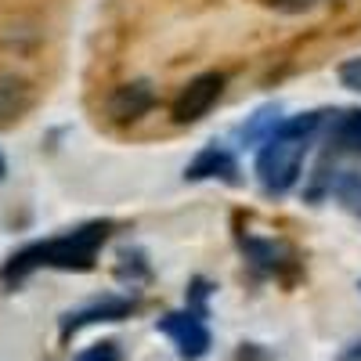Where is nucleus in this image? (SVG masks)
I'll return each mask as SVG.
<instances>
[{"label": "nucleus", "mask_w": 361, "mask_h": 361, "mask_svg": "<svg viewBox=\"0 0 361 361\" xmlns=\"http://www.w3.org/2000/svg\"><path fill=\"white\" fill-rule=\"evenodd\" d=\"M318 130H322V112H304V116L282 119L271 130V137L260 141L257 180L264 185L267 195H286L296 188L300 170H304V156H307Z\"/></svg>", "instance_id": "f03ea898"}, {"label": "nucleus", "mask_w": 361, "mask_h": 361, "mask_svg": "<svg viewBox=\"0 0 361 361\" xmlns=\"http://www.w3.org/2000/svg\"><path fill=\"white\" fill-rule=\"evenodd\" d=\"M322 130L333 152L361 156V109H340V112H322Z\"/></svg>", "instance_id": "6e6552de"}, {"label": "nucleus", "mask_w": 361, "mask_h": 361, "mask_svg": "<svg viewBox=\"0 0 361 361\" xmlns=\"http://www.w3.org/2000/svg\"><path fill=\"white\" fill-rule=\"evenodd\" d=\"M73 361H123V347H119L116 340H98V343L83 347Z\"/></svg>", "instance_id": "4468645a"}, {"label": "nucleus", "mask_w": 361, "mask_h": 361, "mask_svg": "<svg viewBox=\"0 0 361 361\" xmlns=\"http://www.w3.org/2000/svg\"><path fill=\"white\" fill-rule=\"evenodd\" d=\"M0 177H4V156H0Z\"/></svg>", "instance_id": "a211bd4d"}, {"label": "nucleus", "mask_w": 361, "mask_h": 361, "mask_svg": "<svg viewBox=\"0 0 361 361\" xmlns=\"http://www.w3.org/2000/svg\"><path fill=\"white\" fill-rule=\"evenodd\" d=\"M141 307V300L137 296H119V293H109L102 300H94V304H83L69 314H62V340L76 336L80 329L87 325H102V322H123L130 314H137Z\"/></svg>", "instance_id": "20e7f679"}, {"label": "nucleus", "mask_w": 361, "mask_h": 361, "mask_svg": "<svg viewBox=\"0 0 361 361\" xmlns=\"http://www.w3.org/2000/svg\"><path fill=\"white\" fill-rule=\"evenodd\" d=\"M357 289H361V282H357Z\"/></svg>", "instance_id": "6ab92c4d"}, {"label": "nucleus", "mask_w": 361, "mask_h": 361, "mask_svg": "<svg viewBox=\"0 0 361 361\" xmlns=\"http://www.w3.org/2000/svg\"><path fill=\"white\" fill-rule=\"evenodd\" d=\"M235 361H271V350H264L260 343H243L235 350Z\"/></svg>", "instance_id": "dca6fc26"}, {"label": "nucleus", "mask_w": 361, "mask_h": 361, "mask_svg": "<svg viewBox=\"0 0 361 361\" xmlns=\"http://www.w3.org/2000/svg\"><path fill=\"white\" fill-rule=\"evenodd\" d=\"M29 105H33L29 83L18 80V76H0V123H11V119H18Z\"/></svg>", "instance_id": "9b49d317"}, {"label": "nucleus", "mask_w": 361, "mask_h": 361, "mask_svg": "<svg viewBox=\"0 0 361 361\" xmlns=\"http://www.w3.org/2000/svg\"><path fill=\"white\" fill-rule=\"evenodd\" d=\"M116 282L127 286V289H141L152 282V267H148V257L134 246L119 250V260H116Z\"/></svg>", "instance_id": "9d476101"}, {"label": "nucleus", "mask_w": 361, "mask_h": 361, "mask_svg": "<svg viewBox=\"0 0 361 361\" xmlns=\"http://www.w3.org/2000/svg\"><path fill=\"white\" fill-rule=\"evenodd\" d=\"M112 221H87L80 228H69L62 235L40 238V243H29L18 253H11L0 267V282L8 289L22 286L29 275L37 271H94L102 246L112 235Z\"/></svg>", "instance_id": "f257e3e1"}, {"label": "nucleus", "mask_w": 361, "mask_h": 361, "mask_svg": "<svg viewBox=\"0 0 361 361\" xmlns=\"http://www.w3.org/2000/svg\"><path fill=\"white\" fill-rule=\"evenodd\" d=\"M340 83L347 90H357V94H361V58H350V62L340 66Z\"/></svg>", "instance_id": "2eb2a0df"}, {"label": "nucleus", "mask_w": 361, "mask_h": 361, "mask_svg": "<svg viewBox=\"0 0 361 361\" xmlns=\"http://www.w3.org/2000/svg\"><path fill=\"white\" fill-rule=\"evenodd\" d=\"M209 177L228 180V185H238V163L221 145H206L202 152L185 166V180H209Z\"/></svg>", "instance_id": "1a4fd4ad"}, {"label": "nucleus", "mask_w": 361, "mask_h": 361, "mask_svg": "<svg viewBox=\"0 0 361 361\" xmlns=\"http://www.w3.org/2000/svg\"><path fill=\"white\" fill-rule=\"evenodd\" d=\"M336 361H361V340H350L347 347H340Z\"/></svg>", "instance_id": "f3484780"}, {"label": "nucleus", "mask_w": 361, "mask_h": 361, "mask_svg": "<svg viewBox=\"0 0 361 361\" xmlns=\"http://www.w3.org/2000/svg\"><path fill=\"white\" fill-rule=\"evenodd\" d=\"M214 282L209 279H202V275H195L192 282H188V293H185V307H192V311H199V314H209V296H214Z\"/></svg>", "instance_id": "ddd939ff"}, {"label": "nucleus", "mask_w": 361, "mask_h": 361, "mask_svg": "<svg viewBox=\"0 0 361 361\" xmlns=\"http://www.w3.org/2000/svg\"><path fill=\"white\" fill-rule=\"evenodd\" d=\"M221 94H224V73H202V76H195L177 94V102L170 109L173 123H199V119L221 102Z\"/></svg>", "instance_id": "39448f33"}, {"label": "nucleus", "mask_w": 361, "mask_h": 361, "mask_svg": "<svg viewBox=\"0 0 361 361\" xmlns=\"http://www.w3.org/2000/svg\"><path fill=\"white\" fill-rule=\"evenodd\" d=\"M209 314H199L192 307H180V311H166L163 318H156V329L177 347L180 361H202L214 347V333H209Z\"/></svg>", "instance_id": "7ed1b4c3"}, {"label": "nucleus", "mask_w": 361, "mask_h": 361, "mask_svg": "<svg viewBox=\"0 0 361 361\" xmlns=\"http://www.w3.org/2000/svg\"><path fill=\"white\" fill-rule=\"evenodd\" d=\"M156 109V90L148 80H134V83H119L109 102H105V112L116 119V123H134V119L148 116Z\"/></svg>", "instance_id": "0eeeda50"}, {"label": "nucleus", "mask_w": 361, "mask_h": 361, "mask_svg": "<svg viewBox=\"0 0 361 361\" xmlns=\"http://www.w3.org/2000/svg\"><path fill=\"white\" fill-rule=\"evenodd\" d=\"M238 250H243L246 264L257 271V275H271L282 279L286 271L296 267V253L289 243L282 238H260V235H238Z\"/></svg>", "instance_id": "423d86ee"}, {"label": "nucleus", "mask_w": 361, "mask_h": 361, "mask_svg": "<svg viewBox=\"0 0 361 361\" xmlns=\"http://www.w3.org/2000/svg\"><path fill=\"white\" fill-rule=\"evenodd\" d=\"M279 123H282V109L279 105H264L260 112H253V119L238 134H243L246 145H260L264 137H271V130H275Z\"/></svg>", "instance_id": "f8f14e48"}]
</instances>
